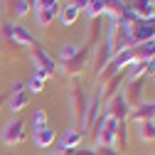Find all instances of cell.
Masks as SVG:
<instances>
[{
  "label": "cell",
  "instance_id": "cell-1",
  "mask_svg": "<svg viewBox=\"0 0 155 155\" xmlns=\"http://www.w3.org/2000/svg\"><path fill=\"white\" fill-rule=\"evenodd\" d=\"M25 138H27L25 121H20V118H10V121H5L3 133H0V140H3V145H20V143H25Z\"/></svg>",
  "mask_w": 155,
  "mask_h": 155
},
{
  "label": "cell",
  "instance_id": "cell-2",
  "mask_svg": "<svg viewBox=\"0 0 155 155\" xmlns=\"http://www.w3.org/2000/svg\"><path fill=\"white\" fill-rule=\"evenodd\" d=\"M30 57H32V62H35V69H45L49 76H54L57 71H59V64H57V59L40 45V42H35L30 47Z\"/></svg>",
  "mask_w": 155,
  "mask_h": 155
},
{
  "label": "cell",
  "instance_id": "cell-3",
  "mask_svg": "<svg viewBox=\"0 0 155 155\" xmlns=\"http://www.w3.org/2000/svg\"><path fill=\"white\" fill-rule=\"evenodd\" d=\"M86 104H89V94L84 91V86L76 81L69 91V108H71V116H74V121L81 126L84 121V113H86Z\"/></svg>",
  "mask_w": 155,
  "mask_h": 155
},
{
  "label": "cell",
  "instance_id": "cell-4",
  "mask_svg": "<svg viewBox=\"0 0 155 155\" xmlns=\"http://www.w3.org/2000/svg\"><path fill=\"white\" fill-rule=\"evenodd\" d=\"M0 35H3L5 40L15 42V45H22V47H32V45H35L32 32H30L27 27H22V25H15V22L3 25V27H0Z\"/></svg>",
  "mask_w": 155,
  "mask_h": 155
},
{
  "label": "cell",
  "instance_id": "cell-5",
  "mask_svg": "<svg viewBox=\"0 0 155 155\" xmlns=\"http://www.w3.org/2000/svg\"><path fill=\"white\" fill-rule=\"evenodd\" d=\"M89 49L86 47H81L79 49V54L74 57V59H69V62H64L62 64V74H64V79H79V76L84 74V69H86V64H89Z\"/></svg>",
  "mask_w": 155,
  "mask_h": 155
},
{
  "label": "cell",
  "instance_id": "cell-6",
  "mask_svg": "<svg viewBox=\"0 0 155 155\" xmlns=\"http://www.w3.org/2000/svg\"><path fill=\"white\" fill-rule=\"evenodd\" d=\"M101 108H104V104H101V91L96 89L94 96H89V104H86V113H84V121H81V128H84V130H91V126L101 118Z\"/></svg>",
  "mask_w": 155,
  "mask_h": 155
},
{
  "label": "cell",
  "instance_id": "cell-7",
  "mask_svg": "<svg viewBox=\"0 0 155 155\" xmlns=\"http://www.w3.org/2000/svg\"><path fill=\"white\" fill-rule=\"evenodd\" d=\"M130 37H133L135 45L153 42L155 40V17H153V20H138L130 27Z\"/></svg>",
  "mask_w": 155,
  "mask_h": 155
},
{
  "label": "cell",
  "instance_id": "cell-8",
  "mask_svg": "<svg viewBox=\"0 0 155 155\" xmlns=\"http://www.w3.org/2000/svg\"><path fill=\"white\" fill-rule=\"evenodd\" d=\"M101 113L111 116V118H116V121H128L130 108H128V104H126V99H123V94H116L113 99L104 106V111H101Z\"/></svg>",
  "mask_w": 155,
  "mask_h": 155
},
{
  "label": "cell",
  "instance_id": "cell-9",
  "mask_svg": "<svg viewBox=\"0 0 155 155\" xmlns=\"http://www.w3.org/2000/svg\"><path fill=\"white\" fill-rule=\"evenodd\" d=\"M143 86H145V79H133V81H126V89L121 91L123 99L128 104V108H135L140 101H143Z\"/></svg>",
  "mask_w": 155,
  "mask_h": 155
},
{
  "label": "cell",
  "instance_id": "cell-10",
  "mask_svg": "<svg viewBox=\"0 0 155 155\" xmlns=\"http://www.w3.org/2000/svg\"><path fill=\"white\" fill-rule=\"evenodd\" d=\"M81 140H84V130L81 128H67L64 130V135L59 138V153H74L76 148L81 145Z\"/></svg>",
  "mask_w": 155,
  "mask_h": 155
},
{
  "label": "cell",
  "instance_id": "cell-11",
  "mask_svg": "<svg viewBox=\"0 0 155 155\" xmlns=\"http://www.w3.org/2000/svg\"><path fill=\"white\" fill-rule=\"evenodd\" d=\"M91 54H94V62H91V67H94V74L99 76V74L104 71V67H106V64H108V62L113 59V54H111V49H108V47L104 45V40H101V45L96 47V49H94Z\"/></svg>",
  "mask_w": 155,
  "mask_h": 155
},
{
  "label": "cell",
  "instance_id": "cell-12",
  "mask_svg": "<svg viewBox=\"0 0 155 155\" xmlns=\"http://www.w3.org/2000/svg\"><path fill=\"white\" fill-rule=\"evenodd\" d=\"M59 10H62V3L59 5H52V8H35V20L40 27H49L57 17H59Z\"/></svg>",
  "mask_w": 155,
  "mask_h": 155
},
{
  "label": "cell",
  "instance_id": "cell-13",
  "mask_svg": "<svg viewBox=\"0 0 155 155\" xmlns=\"http://www.w3.org/2000/svg\"><path fill=\"white\" fill-rule=\"evenodd\" d=\"M32 140H35L37 148H52L54 140H57V128H52V126L47 123L45 128H40V130L32 133Z\"/></svg>",
  "mask_w": 155,
  "mask_h": 155
},
{
  "label": "cell",
  "instance_id": "cell-14",
  "mask_svg": "<svg viewBox=\"0 0 155 155\" xmlns=\"http://www.w3.org/2000/svg\"><path fill=\"white\" fill-rule=\"evenodd\" d=\"M126 10H128V3H123V0H104V17H108V22L121 20Z\"/></svg>",
  "mask_w": 155,
  "mask_h": 155
},
{
  "label": "cell",
  "instance_id": "cell-15",
  "mask_svg": "<svg viewBox=\"0 0 155 155\" xmlns=\"http://www.w3.org/2000/svg\"><path fill=\"white\" fill-rule=\"evenodd\" d=\"M27 104H30L27 89H22V91H10V94H8V111H10V113H20L22 108H27Z\"/></svg>",
  "mask_w": 155,
  "mask_h": 155
},
{
  "label": "cell",
  "instance_id": "cell-16",
  "mask_svg": "<svg viewBox=\"0 0 155 155\" xmlns=\"http://www.w3.org/2000/svg\"><path fill=\"white\" fill-rule=\"evenodd\" d=\"M128 121H133L135 126H138V123H145V121H153V106H150V101H140L135 108H130Z\"/></svg>",
  "mask_w": 155,
  "mask_h": 155
},
{
  "label": "cell",
  "instance_id": "cell-17",
  "mask_svg": "<svg viewBox=\"0 0 155 155\" xmlns=\"http://www.w3.org/2000/svg\"><path fill=\"white\" fill-rule=\"evenodd\" d=\"M128 8L135 12L138 20H153L155 17V10H153V5L148 0H133V3H128Z\"/></svg>",
  "mask_w": 155,
  "mask_h": 155
},
{
  "label": "cell",
  "instance_id": "cell-18",
  "mask_svg": "<svg viewBox=\"0 0 155 155\" xmlns=\"http://www.w3.org/2000/svg\"><path fill=\"white\" fill-rule=\"evenodd\" d=\"M79 15H81V10L76 8V5H71V3H67V5H62V10H59V20L64 27H69V25H74L76 20H79Z\"/></svg>",
  "mask_w": 155,
  "mask_h": 155
},
{
  "label": "cell",
  "instance_id": "cell-19",
  "mask_svg": "<svg viewBox=\"0 0 155 155\" xmlns=\"http://www.w3.org/2000/svg\"><path fill=\"white\" fill-rule=\"evenodd\" d=\"M135 133L143 143H155V123L153 121H145V123H138L135 126Z\"/></svg>",
  "mask_w": 155,
  "mask_h": 155
},
{
  "label": "cell",
  "instance_id": "cell-20",
  "mask_svg": "<svg viewBox=\"0 0 155 155\" xmlns=\"http://www.w3.org/2000/svg\"><path fill=\"white\" fill-rule=\"evenodd\" d=\"M116 150H126L128 148V121H121L118 123V130H116V145H113Z\"/></svg>",
  "mask_w": 155,
  "mask_h": 155
},
{
  "label": "cell",
  "instance_id": "cell-21",
  "mask_svg": "<svg viewBox=\"0 0 155 155\" xmlns=\"http://www.w3.org/2000/svg\"><path fill=\"white\" fill-rule=\"evenodd\" d=\"M81 12H86L89 20H99V17H104V0H89Z\"/></svg>",
  "mask_w": 155,
  "mask_h": 155
},
{
  "label": "cell",
  "instance_id": "cell-22",
  "mask_svg": "<svg viewBox=\"0 0 155 155\" xmlns=\"http://www.w3.org/2000/svg\"><path fill=\"white\" fill-rule=\"evenodd\" d=\"M79 49H81V47H76V45H64V47H62L59 52H57V59H59V62L64 64V62L74 59V57L79 54ZM59 62H57V64H59Z\"/></svg>",
  "mask_w": 155,
  "mask_h": 155
},
{
  "label": "cell",
  "instance_id": "cell-23",
  "mask_svg": "<svg viewBox=\"0 0 155 155\" xmlns=\"http://www.w3.org/2000/svg\"><path fill=\"white\" fill-rule=\"evenodd\" d=\"M47 126V111L45 108H37L35 116H32V130H40Z\"/></svg>",
  "mask_w": 155,
  "mask_h": 155
},
{
  "label": "cell",
  "instance_id": "cell-24",
  "mask_svg": "<svg viewBox=\"0 0 155 155\" xmlns=\"http://www.w3.org/2000/svg\"><path fill=\"white\" fill-rule=\"evenodd\" d=\"M35 5H32V0H17L15 3V15L17 17H27V12H32Z\"/></svg>",
  "mask_w": 155,
  "mask_h": 155
},
{
  "label": "cell",
  "instance_id": "cell-25",
  "mask_svg": "<svg viewBox=\"0 0 155 155\" xmlns=\"http://www.w3.org/2000/svg\"><path fill=\"white\" fill-rule=\"evenodd\" d=\"M25 86H27V89H30L32 94H40V91L45 89V81H42V79H37V76H32V79H30V81H27Z\"/></svg>",
  "mask_w": 155,
  "mask_h": 155
},
{
  "label": "cell",
  "instance_id": "cell-26",
  "mask_svg": "<svg viewBox=\"0 0 155 155\" xmlns=\"http://www.w3.org/2000/svg\"><path fill=\"white\" fill-rule=\"evenodd\" d=\"M62 0H32L35 8H52V5H59Z\"/></svg>",
  "mask_w": 155,
  "mask_h": 155
},
{
  "label": "cell",
  "instance_id": "cell-27",
  "mask_svg": "<svg viewBox=\"0 0 155 155\" xmlns=\"http://www.w3.org/2000/svg\"><path fill=\"white\" fill-rule=\"evenodd\" d=\"M96 153L99 155H123L121 150H116V148H96Z\"/></svg>",
  "mask_w": 155,
  "mask_h": 155
},
{
  "label": "cell",
  "instance_id": "cell-28",
  "mask_svg": "<svg viewBox=\"0 0 155 155\" xmlns=\"http://www.w3.org/2000/svg\"><path fill=\"white\" fill-rule=\"evenodd\" d=\"M74 155H99V153H96V148H86V150L76 148V150H74Z\"/></svg>",
  "mask_w": 155,
  "mask_h": 155
},
{
  "label": "cell",
  "instance_id": "cell-29",
  "mask_svg": "<svg viewBox=\"0 0 155 155\" xmlns=\"http://www.w3.org/2000/svg\"><path fill=\"white\" fill-rule=\"evenodd\" d=\"M22 89H27V86H25V81H15V84L10 86V91H22Z\"/></svg>",
  "mask_w": 155,
  "mask_h": 155
},
{
  "label": "cell",
  "instance_id": "cell-30",
  "mask_svg": "<svg viewBox=\"0 0 155 155\" xmlns=\"http://www.w3.org/2000/svg\"><path fill=\"white\" fill-rule=\"evenodd\" d=\"M86 3H89V0H71V5H76L79 10H84V8H86Z\"/></svg>",
  "mask_w": 155,
  "mask_h": 155
},
{
  "label": "cell",
  "instance_id": "cell-31",
  "mask_svg": "<svg viewBox=\"0 0 155 155\" xmlns=\"http://www.w3.org/2000/svg\"><path fill=\"white\" fill-rule=\"evenodd\" d=\"M150 106H153V123H155V101H150Z\"/></svg>",
  "mask_w": 155,
  "mask_h": 155
},
{
  "label": "cell",
  "instance_id": "cell-32",
  "mask_svg": "<svg viewBox=\"0 0 155 155\" xmlns=\"http://www.w3.org/2000/svg\"><path fill=\"white\" fill-rule=\"evenodd\" d=\"M3 104H5V96H0V108H3Z\"/></svg>",
  "mask_w": 155,
  "mask_h": 155
},
{
  "label": "cell",
  "instance_id": "cell-33",
  "mask_svg": "<svg viewBox=\"0 0 155 155\" xmlns=\"http://www.w3.org/2000/svg\"><path fill=\"white\" fill-rule=\"evenodd\" d=\"M59 155H74V153H59Z\"/></svg>",
  "mask_w": 155,
  "mask_h": 155
},
{
  "label": "cell",
  "instance_id": "cell-34",
  "mask_svg": "<svg viewBox=\"0 0 155 155\" xmlns=\"http://www.w3.org/2000/svg\"><path fill=\"white\" fill-rule=\"evenodd\" d=\"M148 3H150V5H155V0H148Z\"/></svg>",
  "mask_w": 155,
  "mask_h": 155
},
{
  "label": "cell",
  "instance_id": "cell-35",
  "mask_svg": "<svg viewBox=\"0 0 155 155\" xmlns=\"http://www.w3.org/2000/svg\"><path fill=\"white\" fill-rule=\"evenodd\" d=\"M153 79H155V74H153Z\"/></svg>",
  "mask_w": 155,
  "mask_h": 155
},
{
  "label": "cell",
  "instance_id": "cell-36",
  "mask_svg": "<svg viewBox=\"0 0 155 155\" xmlns=\"http://www.w3.org/2000/svg\"><path fill=\"white\" fill-rule=\"evenodd\" d=\"M153 155H155V153H153Z\"/></svg>",
  "mask_w": 155,
  "mask_h": 155
}]
</instances>
